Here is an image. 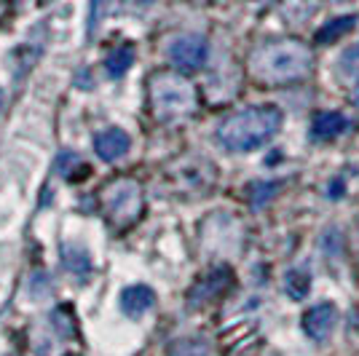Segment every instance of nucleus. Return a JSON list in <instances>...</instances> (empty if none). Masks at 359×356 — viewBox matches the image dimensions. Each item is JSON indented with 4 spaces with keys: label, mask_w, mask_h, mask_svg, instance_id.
Instances as JSON below:
<instances>
[{
    "label": "nucleus",
    "mask_w": 359,
    "mask_h": 356,
    "mask_svg": "<svg viewBox=\"0 0 359 356\" xmlns=\"http://www.w3.org/2000/svg\"><path fill=\"white\" fill-rule=\"evenodd\" d=\"M311 48L300 41L285 38V41H271L260 46L250 57V73L269 86H285V83H298L311 73Z\"/></svg>",
    "instance_id": "nucleus-1"
},
{
    "label": "nucleus",
    "mask_w": 359,
    "mask_h": 356,
    "mask_svg": "<svg viewBox=\"0 0 359 356\" xmlns=\"http://www.w3.org/2000/svg\"><path fill=\"white\" fill-rule=\"evenodd\" d=\"M282 126V113L273 104H257L233 113L217 126V142L233 153H250L269 142Z\"/></svg>",
    "instance_id": "nucleus-2"
},
{
    "label": "nucleus",
    "mask_w": 359,
    "mask_h": 356,
    "mask_svg": "<svg viewBox=\"0 0 359 356\" xmlns=\"http://www.w3.org/2000/svg\"><path fill=\"white\" fill-rule=\"evenodd\" d=\"M150 107L158 121H182L196 110V89L191 81L175 73H156L150 78Z\"/></svg>",
    "instance_id": "nucleus-3"
},
{
    "label": "nucleus",
    "mask_w": 359,
    "mask_h": 356,
    "mask_svg": "<svg viewBox=\"0 0 359 356\" xmlns=\"http://www.w3.org/2000/svg\"><path fill=\"white\" fill-rule=\"evenodd\" d=\"M102 209H105L107 220L116 228H129L140 220L142 207H145V196L142 188L137 185L135 179H113L107 182L105 191L100 193Z\"/></svg>",
    "instance_id": "nucleus-4"
},
{
    "label": "nucleus",
    "mask_w": 359,
    "mask_h": 356,
    "mask_svg": "<svg viewBox=\"0 0 359 356\" xmlns=\"http://www.w3.org/2000/svg\"><path fill=\"white\" fill-rule=\"evenodd\" d=\"M169 60L182 73L201 70L207 62V41L201 35H180L169 43Z\"/></svg>",
    "instance_id": "nucleus-5"
},
{
    "label": "nucleus",
    "mask_w": 359,
    "mask_h": 356,
    "mask_svg": "<svg viewBox=\"0 0 359 356\" xmlns=\"http://www.w3.org/2000/svg\"><path fill=\"white\" fill-rule=\"evenodd\" d=\"M338 322V311L332 303H319L314 308L303 313V332L316 343H325L330 338V332L335 329Z\"/></svg>",
    "instance_id": "nucleus-6"
},
{
    "label": "nucleus",
    "mask_w": 359,
    "mask_h": 356,
    "mask_svg": "<svg viewBox=\"0 0 359 356\" xmlns=\"http://www.w3.org/2000/svg\"><path fill=\"white\" fill-rule=\"evenodd\" d=\"M233 284V273H231V268L228 266H220V268H212L207 276H201L196 287L191 289V303L198 306V303H207L212 297L223 295L225 289Z\"/></svg>",
    "instance_id": "nucleus-7"
},
{
    "label": "nucleus",
    "mask_w": 359,
    "mask_h": 356,
    "mask_svg": "<svg viewBox=\"0 0 359 356\" xmlns=\"http://www.w3.org/2000/svg\"><path fill=\"white\" fill-rule=\"evenodd\" d=\"M177 185L180 188H194L198 193H204V191H210L212 179H215V169L210 166V161H204V158H198L194 163H180L177 166Z\"/></svg>",
    "instance_id": "nucleus-8"
},
{
    "label": "nucleus",
    "mask_w": 359,
    "mask_h": 356,
    "mask_svg": "<svg viewBox=\"0 0 359 356\" xmlns=\"http://www.w3.org/2000/svg\"><path fill=\"white\" fill-rule=\"evenodd\" d=\"M129 145H132L129 134L121 132V129H105V132L97 134V139H94V150H97V156L102 161H118V158H123L129 153Z\"/></svg>",
    "instance_id": "nucleus-9"
},
{
    "label": "nucleus",
    "mask_w": 359,
    "mask_h": 356,
    "mask_svg": "<svg viewBox=\"0 0 359 356\" xmlns=\"http://www.w3.org/2000/svg\"><path fill=\"white\" fill-rule=\"evenodd\" d=\"M344 132H346V116L344 113L322 110V113H316L314 121H311V139H319V142L335 139L338 134H344Z\"/></svg>",
    "instance_id": "nucleus-10"
},
{
    "label": "nucleus",
    "mask_w": 359,
    "mask_h": 356,
    "mask_svg": "<svg viewBox=\"0 0 359 356\" xmlns=\"http://www.w3.org/2000/svg\"><path fill=\"white\" fill-rule=\"evenodd\" d=\"M153 303H156L153 289H150V287H142V284L126 287V289L121 292V311L126 313V316H142L148 308H153Z\"/></svg>",
    "instance_id": "nucleus-11"
},
{
    "label": "nucleus",
    "mask_w": 359,
    "mask_h": 356,
    "mask_svg": "<svg viewBox=\"0 0 359 356\" xmlns=\"http://www.w3.org/2000/svg\"><path fill=\"white\" fill-rule=\"evenodd\" d=\"M354 27H357V16H354V14L330 19L327 25H322V27L316 30V41H319V43H335L338 38L348 35Z\"/></svg>",
    "instance_id": "nucleus-12"
},
{
    "label": "nucleus",
    "mask_w": 359,
    "mask_h": 356,
    "mask_svg": "<svg viewBox=\"0 0 359 356\" xmlns=\"http://www.w3.org/2000/svg\"><path fill=\"white\" fill-rule=\"evenodd\" d=\"M62 260H65V268H67L73 276H78V279H86V276H89L91 260L83 249H78V247H65V249H62Z\"/></svg>",
    "instance_id": "nucleus-13"
},
{
    "label": "nucleus",
    "mask_w": 359,
    "mask_h": 356,
    "mask_svg": "<svg viewBox=\"0 0 359 356\" xmlns=\"http://www.w3.org/2000/svg\"><path fill=\"white\" fill-rule=\"evenodd\" d=\"M309 287H311V273L306 268H292L285 276V289L292 300H303L309 295Z\"/></svg>",
    "instance_id": "nucleus-14"
},
{
    "label": "nucleus",
    "mask_w": 359,
    "mask_h": 356,
    "mask_svg": "<svg viewBox=\"0 0 359 356\" xmlns=\"http://www.w3.org/2000/svg\"><path fill=\"white\" fill-rule=\"evenodd\" d=\"M132 62H135V48H132V46H121V48H116V51L107 57L105 67L113 78H121V75L132 67Z\"/></svg>",
    "instance_id": "nucleus-15"
},
{
    "label": "nucleus",
    "mask_w": 359,
    "mask_h": 356,
    "mask_svg": "<svg viewBox=\"0 0 359 356\" xmlns=\"http://www.w3.org/2000/svg\"><path fill=\"white\" fill-rule=\"evenodd\" d=\"M169 356H210V343L204 338H185L169 348Z\"/></svg>",
    "instance_id": "nucleus-16"
},
{
    "label": "nucleus",
    "mask_w": 359,
    "mask_h": 356,
    "mask_svg": "<svg viewBox=\"0 0 359 356\" xmlns=\"http://www.w3.org/2000/svg\"><path fill=\"white\" fill-rule=\"evenodd\" d=\"M279 185L282 182H255L252 188H250V204L255 209H263L266 201H271L273 196L279 193Z\"/></svg>",
    "instance_id": "nucleus-17"
},
{
    "label": "nucleus",
    "mask_w": 359,
    "mask_h": 356,
    "mask_svg": "<svg viewBox=\"0 0 359 356\" xmlns=\"http://www.w3.org/2000/svg\"><path fill=\"white\" fill-rule=\"evenodd\" d=\"M54 324H57V329H60L62 338H70V335L75 332L73 313H70V308H67V306H62L60 311L54 313Z\"/></svg>",
    "instance_id": "nucleus-18"
},
{
    "label": "nucleus",
    "mask_w": 359,
    "mask_h": 356,
    "mask_svg": "<svg viewBox=\"0 0 359 356\" xmlns=\"http://www.w3.org/2000/svg\"><path fill=\"white\" fill-rule=\"evenodd\" d=\"M105 11H107L105 0H91V19H89V32H91V35H94V30L100 27V22H102Z\"/></svg>",
    "instance_id": "nucleus-19"
},
{
    "label": "nucleus",
    "mask_w": 359,
    "mask_h": 356,
    "mask_svg": "<svg viewBox=\"0 0 359 356\" xmlns=\"http://www.w3.org/2000/svg\"><path fill=\"white\" fill-rule=\"evenodd\" d=\"M354 104H359V86L354 89Z\"/></svg>",
    "instance_id": "nucleus-20"
},
{
    "label": "nucleus",
    "mask_w": 359,
    "mask_h": 356,
    "mask_svg": "<svg viewBox=\"0 0 359 356\" xmlns=\"http://www.w3.org/2000/svg\"><path fill=\"white\" fill-rule=\"evenodd\" d=\"M0 16H3V0H0Z\"/></svg>",
    "instance_id": "nucleus-21"
},
{
    "label": "nucleus",
    "mask_w": 359,
    "mask_h": 356,
    "mask_svg": "<svg viewBox=\"0 0 359 356\" xmlns=\"http://www.w3.org/2000/svg\"><path fill=\"white\" fill-rule=\"evenodd\" d=\"M257 3H271V0H257Z\"/></svg>",
    "instance_id": "nucleus-22"
},
{
    "label": "nucleus",
    "mask_w": 359,
    "mask_h": 356,
    "mask_svg": "<svg viewBox=\"0 0 359 356\" xmlns=\"http://www.w3.org/2000/svg\"><path fill=\"white\" fill-rule=\"evenodd\" d=\"M140 3H150V0H140Z\"/></svg>",
    "instance_id": "nucleus-23"
},
{
    "label": "nucleus",
    "mask_w": 359,
    "mask_h": 356,
    "mask_svg": "<svg viewBox=\"0 0 359 356\" xmlns=\"http://www.w3.org/2000/svg\"><path fill=\"white\" fill-rule=\"evenodd\" d=\"M65 356H78V354H65Z\"/></svg>",
    "instance_id": "nucleus-24"
},
{
    "label": "nucleus",
    "mask_w": 359,
    "mask_h": 356,
    "mask_svg": "<svg viewBox=\"0 0 359 356\" xmlns=\"http://www.w3.org/2000/svg\"><path fill=\"white\" fill-rule=\"evenodd\" d=\"M41 3H48V0H41Z\"/></svg>",
    "instance_id": "nucleus-25"
}]
</instances>
